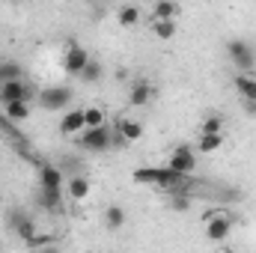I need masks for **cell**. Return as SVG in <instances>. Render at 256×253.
I'll list each match as a JSON object with an SVG mask.
<instances>
[{"instance_id":"6da1fadb","label":"cell","mask_w":256,"mask_h":253,"mask_svg":"<svg viewBox=\"0 0 256 253\" xmlns=\"http://www.w3.org/2000/svg\"><path fill=\"white\" fill-rule=\"evenodd\" d=\"M131 179L137 185H155L164 194H173V190H188V176H179L176 170H170L167 164L164 167H137L131 173Z\"/></svg>"},{"instance_id":"7a4b0ae2","label":"cell","mask_w":256,"mask_h":253,"mask_svg":"<svg viewBox=\"0 0 256 253\" xmlns=\"http://www.w3.org/2000/svg\"><path fill=\"white\" fill-rule=\"evenodd\" d=\"M74 143H78V149H84V152H108V149H114V131L108 126L84 128V131L74 137Z\"/></svg>"},{"instance_id":"3957f363","label":"cell","mask_w":256,"mask_h":253,"mask_svg":"<svg viewBox=\"0 0 256 253\" xmlns=\"http://www.w3.org/2000/svg\"><path fill=\"white\" fill-rule=\"evenodd\" d=\"M226 57L238 68V74H250L256 68V48L244 39H230L226 42Z\"/></svg>"},{"instance_id":"277c9868","label":"cell","mask_w":256,"mask_h":253,"mask_svg":"<svg viewBox=\"0 0 256 253\" xmlns=\"http://www.w3.org/2000/svg\"><path fill=\"white\" fill-rule=\"evenodd\" d=\"M230 232H232V218L226 212H208L206 214V238L208 242L220 244L230 238Z\"/></svg>"},{"instance_id":"5b68a950","label":"cell","mask_w":256,"mask_h":253,"mask_svg":"<svg viewBox=\"0 0 256 253\" xmlns=\"http://www.w3.org/2000/svg\"><path fill=\"white\" fill-rule=\"evenodd\" d=\"M9 226H12V232H15L24 244H30V242L39 236L33 214H27V212H21V208H12V212H9Z\"/></svg>"},{"instance_id":"8992f818","label":"cell","mask_w":256,"mask_h":253,"mask_svg":"<svg viewBox=\"0 0 256 253\" xmlns=\"http://www.w3.org/2000/svg\"><path fill=\"white\" fill-rule=\"evenodd\" d=\"M90 51L80 45V42H68V48H66V60H63V68L72 74V78H80L84 74V68L90 66Z\"/></svg>"},{"instance_id":"52a82bcc","label":"cell","mask_w":256,"mask_h":253,"mask_svg":"<svg viewBox=\"0 0 256 253\" xmlns=\"http://www.w3.org/2000/svg\"><path fill=\"white\" fill-rule=\"evenodd\" d=\"M167 167L176 170L179 176H191L194 170H196V152H194L191 146H176L173 155H170V161H167Z\"/></svg>"},{"instance_id":"ba28073f","label":"cell","mask_w":256,"mask_h":253,"mask_svg":"<svg viewBox=\"0 0 256 253\" xmlns=\"http://www.w3.org/2000/svg\"><path fill=\"white\" fill-rule=\"evenodd\" d=\"M30 98H33V86L27 80H9V84L0 86V108L12 104V102H27L30 104Z\"/></svg>"},{"instance_id":"9c48e42d","label":"cell","mask_w":256,"mask_h":253,"mask_svg":"<svg viewBox=\"0 0 256 253\" xmlns=\"http://www.w3.org/2000/svg\"><path fill=\"white\" fill-rule=\"evenodd\" d=\"M36 98H39V104H42L45 110H63L66 104L72 102V90H68V86H48V90H42Z\"/></svg>"},{"instance_id":"30bf717a","label":"cell","mask_w":256,"mask_h":253,"mask_svg":"<svg viewBox=\"0 0 256 253\" xmlns=\"http://www.w3.org/2000/svg\"><path fill=\"white\" fill-rule=\"evenodd\" d=\"M36 167H39V188L42 190H63V170L57 164H48V161H39L36 158Z\"/></svg>"},{"instance_id":"8fae6325","label":"cell","mask_w":256,"mask_h":253,"mask_svg":"<svg viewBox=\"0 0 256 253\" xmlns=\"http://www.w3.org/2000/svg\"><path fill=\"white\" fill-rule=\"evenodd\" d=\"M152 96H155V86H152L146 78H137V80L131 84V90H128V102H131L134 108H146V104L152 102Z\"/></svg>"},{"instance_id":"7c38bea8","label":"cell","mask_w":256,"mask_h":253,"mask_svg":"<svg viewBox=\"0 0 256 253\" xmlns=\"http://www.w3.org/2000/svg\"><path fill=\"white\" fill-rule=\"evenodd\" d=\"M84 128H86V122H84V108H74V110L63 114V120H60V134L63 137H78Z\"/></svg>"},{"instance_id":"4fadbf2b","label":"cell","mask_w":256,"mask_h":253,"mask_svg":"<svg viewBox=\"0 0 256 253\" xmlns=\"http://www.w3.org/2000/svg\"><path fill=\"white\" fill-rule=\"evenodd\" d=\"M0 131H3V134H9V137L15 140V146L21 149V155H24V158H30V161H36V158H33V155H30V152L24 149V143H27V137H24V134H18V128H15V122H12V120H9V116L3 114V110H0Z\"/></svg>"},{"instance_id":"5bb4252c","label":"cell","mask_w":256,"mask_h":253,"mask_svg":"<svg viewBox=\"0 0 256 253\" xmlns=\"http://www.w3.org/2000/svg\"><path fill=\"white\" fill-rule=\"evenodd\" d=\"M232 86L242 96V102H256V78L254 74H236L232 78Z\"/></svg>"},{"instance_id":"9a60e30c","label":"cell","mask_w":256,"mask_h":253,"mask_svg":"<svg viewBox=\"0 0 256 253\" xmlns=\"http://www.w3.org/2000/svg\"><path fill=\"white\" fill-rule=\"evenodd\" d=\"M179 12H182L179 3H173V0H161V3L152 6V21H176Z\"/></svg>"},{"instance_id":"2e32d148","label":"cell","mask_w":256,"mask_h":253,"mask_svg":"<svg viewBox=\"0 0 256 253\" xmlns=\"http://www.w3.org/2000/svg\"><path fill=\"white\" fill-rule=\"evenodd\" d=\"M39 206L54 212V214H63L66 206H63V190H42L39 188Z\"/></svg>"},{"instance_id":"e0dca14e","label":"cell","mask_w":256,"mask_h":253,"mask_svg":"<svg viewBox=\"0 0 256 253\" xmlns=\"http://www.w3.org/2000/svg\"><path fill=\"white\" fill-rule=\"evenodd\" d=\"M9 80H24V66L15 60H0V86Z\"/></svg>"},{"instance_id":"ac0fdd59","label":"cell","mask_w":256,"mask_h":253,"mask_svg":"<svg viewBox=\"0 0 256 253\" xmlns=\"http://www.w3.org/2000/svg\"><path fill=\"white\" fill-rule=\"evenodd\" d=\"M66 194H68L72 200H86V196H90V182H86L84 176H72V179L66 182Z\"/></svg>"},{"instance_id":"d6986e66","label":"cell","mask_w":256,"mask_h":253,"mask_svg":"<svg viewBox=\"0 0 256 253\" xmlns=\"http://www.w3.org/2000/svg\"><path fill=\"white\" fill-rule=\"evenodd\" d=\"M126 208H122V206H110V208H108V212H104V226H108V230H114V232H116V230H122V226H126Z\"/></svg>"},{"instance_id":"ffe728a7","label":"cell","mask_w":256,"mask_h":253,"mask_svg":"<svg viewBox=\"0 0 256 253\" xmlns=\"http://www.w3.org/2000/svg\"><path fill=\"white\" fill-rule=\"evenodd\" d=\"M116 131L122 134V140H126V143H137V140L143 137V126H140V122H134V120H122Z\"/></svg>"},{"instance_id":"44dd1931","label":"cell","mask_w":256,"mask_h":253,"mask_svg":"<svg viewBox=\"0 0 256 253\" xmlns=\"http://www.w3.org/2000/svg\"><path fill=\"white\" fill-rule=\"evenodd\" d=\"M3 114L12 120V122H24L30 116V104L27 102H12V104H3Z\"/></svg>"},{"instance_id":"7402d4cb","label":"cell","mask_w":256,"mask_h":253,"mask_svg":"<svg viewBox=\"0 0 256 253\" xmlns=\"http://www.w3.org/2000/svg\"><path fill=\"white\" fill-rule=\"evenodd\" d=\"M220 146H224V134H200V140H196V149H200L202 155L218 152Z\"/></svg>"},{"instance_id":"603a6c76","label":"cell","mask_w":256,"mask_h":253,"mask_svg":"<svg viewBox=\"0 0 256 253\" xmlns=\"http://www.w3.org/2000/svg\"><path fill=\"white\" fill-rule=\"evenodd\" d=\"M104 120H108V116H104V110H102V108H96V104H92V108H84V122H86V128L108 126Z\"/></svg>"},{"instance_id":"cb8c5ba5","label":"cell","mask_w":256,"mask_h":253,"mask_svg":"<svg viewBox=\"0 0 256 253\" xmlns=\"http://www.w3.org/2000/svg\"><path fill=\"white\" fill-rule=\"evenodd\" d=\"M104 78V68H102V63L98 60H90V66L84 68V74H80V84H98Z\"/></svg>"},{"instance_id":"d4e9b609","label":"cell","mask_w":256,"mask_h":253,"mask_svg":"<svg viewBox=\"0 0 256 253\" xmlns=\"http://www.w3.org/2000/svg\"><path fill=\"white\" fill-rule=\"evenodd\" d=\"M152 33H155L161 42H167V39L176 36V21H152Z\"/></svg>"},{"instance_id":"484cf974","label":"cell","mask_w":256,"mask_h":253,"mask_svg":"<svg viewBox=\"0 0 256 253\" xmlns=\"http://www.w3.org/2000/svg\"><path fill=\"white\" fill-rule=\"evenodd\" d=\"M170 208L173 212H188L191 208V190H173L170 194Z\"/></svg>"},{"instance_id":"4316f807","label":"cell","mask_w":256,"mask_h":253,"mask_svg":"<svg viewBox=\"0 0 256 253\" xmlns=\"http://www.w3.org/2000/svg\"><path fill=\"white\" fill-rule=\"evenodd\" d=\"M116 21H120L122 27L137 24V21H140V9H137V6H120V9H116Z\"/></svg>"},{"instance_id":"83f0119b","label":"cell","mask_w":256,"mask_h":253,"mask_svg":"<svg viewBox=\"0 0 256 253\" xmlns=\"http://www.w3.org/2000/svg\"><path fill=\"white\" fill-rule=\"evenodd\" d=\"M200 134H224V120L220 116H206L202 126H200Z\"/></svg>"},{"instance_id":"f1b7e54d","label":"cell","mask_w":256,"mask_h":253,"mask_svg":"<svg viewBox=\"0 0 256 253\" xmlns=\"http://www.w3.org/2000/svg\"><path fill=\"white\" fill-rule=\"evenodd\" d=\"M51 244H57V236H51V232H39L27 248H30V250H45V248H51Z\"/></svg>"},{"instance_id":"f546056e","label":"cell","mask_w":256,"mask_h":253,"mask_svg":"<svg viewBox=\"0 0 256 253\" xmlns=\"http://www.w3.org/2000/svg\"><path fill=\"white\" fill-rule=\"evenodd\" d=\"M242 108H244L250 116H256V102H242Z\"/></svg>"},{"instance_id":"4dcf8cb0","label":"cell","mask_w":256,"mask_h":253,"mask_svg":"<svg viewBox=\"0 0 256 253\" xmlns=\"http://www.w3.org/2000/svg\"><path fill=\"white\" fill-rule=\"evenodd\" d=\"M39 253H60V248H57V244H51V248H45V250H39Z\"/></svg>"}]
</instances>
